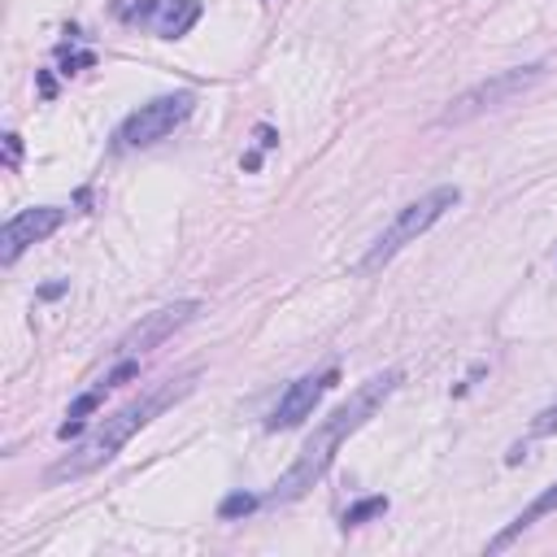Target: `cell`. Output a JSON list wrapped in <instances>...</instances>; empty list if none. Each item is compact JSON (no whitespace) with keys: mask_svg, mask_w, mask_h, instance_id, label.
<instances>
[{"mask_svg":"<svg viewBox=\"0 0 557 557\" xmlns=\"http://www.w3.org/2000/svg\"><path fill=\"white\" fill-rule=\"evenodd\" d=\"M196 313H205V305H200V300H174V305H161V309L144 313L135 326H126V331H122V339L113 344V357H139V352H148V348L165 344V339H170L174 331H183Z\"/></svg>","mask_w":557,"mask_h":557,"instance_id":"8992f818","label":"cell"},{"mask_svg":"<svg viewBox=\"0 0 557 557\" xmlns=\"http://www.w3.org/2000/svg\"><path fill=\"white\" fill-rule=\"evenodd\" d=\"M335 383V370H318V374H300L296 383H287V392L278 396V405L265 418V431H287L296 422H305L313 413V405L322 400V392Z\"/></svg>","mask_w":557,"mask_h":557,"instance_id":"ba28073f","label":"cell"},{"mask_svg":"<svg viewBox=\"0 0 557 557\" xmlns=\"http://www.w3.org/2000/svg\"><path fill=\"white\" fill-rule=\"evenodd\" d=\"M453 205H461V187L457 183H440V187H431L426 196H418V200H409V205H400L396 213H392V222L366 244V252L357 257V274H374V270H383L405 244H413L418 235H426Z\"/></svg>","mask_w":557,"mask_h":557,"instance_id":"3957f363","label":"cell"},{"mask_svg":"<svg viewBox=\"0 0 557 557\" xmlns=\"http://www.w3.org/2000/svg\"><path fill=\"white\" fill-rule=\"evenodd\" d=\"M65 222V209L61 205H30L22 213H13L0 231V265H13L30 244L48 239L57 226Z\"/></svg>","mask_w":557,"mask_h":557,"instance_id":"52a82bcc","label":"cell"},{"mask_svg":"<svg viewBox=\"0 0 557 557\" xmlns=\"http://www.w3.org/2000/svg\"><path fill=\"white\" fill-rule=\"evenodd\" d=\"M544 74H548V61H531V65H513V70H496V74L479 78L474 87H466L461 96L448 100V109L440 113V126H461V122H470V117H479L487 109H500L513 96L531 91Z\"/></svg>","mask_w":557,"mask_h":557,"instance_id":"277c9868","label":"cell"},{"mask_svg":"<svg viewBox=\"0 0 557 557\" xmlns=\"http://www.w3.org/2000/svg\"><path fill=\"white\" fill-rule=\"evenodd\" d=\"M374 513H387V496H366V500H357L352 509H344V531L348 527H357V522H366V518H374Z\"/></svg>","mask_w":557,"mask_h":557,"instance_id":"8fae6325","label":"cell"},{"mask_svg":"<svg viewBox=\"0 0 557 557\" xmlns=\"http://www.w3.org/2000/svg\"><path fill=\"white\" fill-rule=\"evenodd\" d=\"M126 22H148L161 39H183L200 22V0H144L135 9H122Z\"/></svg>","mask_w":557,"mask_h":557,"instance_id":"9c48e42d","label":"cell"},{"mask_svg":"<svg viewBox=\"0 0 557 557\" xmlns=\"http://www.w3.org/2000/svg\"><path fill=\"white\" fill-rule=\"evenodd\" d=\"M17 157H22V139L9 131V135H4V165L13 170V165H17Z\"/></svg>","mask_w":557,"mask_h":557,"instance_id":"5bb4252c","label":"cell"},{"mask_svg":"<svg viewBox=\"0 0 557 557\" xmlns=\"http://www.w3.org/2000/svg\"><path fill=\"white\" fill-rule=\"evenodd\" d=\"M400 370H383V374H370L331 418H322V426H313V435L300 444V453H296V461H292V470L287 474H278V483L265 492V500L270 505H287V500H296V496H305L326 470H331V461H335V453H339V444L352 435V431H361L374 413H379V405L400 387Z\"/></svg>","mask_w":557,"mask_h":557,"instance_id":"6da1fadb","label":"cell"},{"mask_svg":"<svg viewBox=\"0 0 557 557\" xmlns=\"http://www.w3.org/2000/svg\"><path fill=\"white\" fill-rule=\"evenodd\" d=\"M187 392H191V374H178V379H170V383H152V387L139 392L135 400H126L122 409H113L109 418H100L61 461H52V466L44 470V483L83 479V474L109 466V461L131 444V435H139L152 418H161V413H165L174 400H183Z\"/></svg>","mask_w":557,"mask_h":557,"instance_id":"7a4b0ae2","label":"cell"},{"mask_svg":"<svg viewBox=\"0 0 557 557\" xmlns=\"http://www.w3.org/2000/svg\"><path fill=\"white\" fill-rule=\"evenodd\" d=\"M544 513H557V483H553L548 492H540V496H535V500H531V505H527V509H522V513H518V518H513V522H509V527H505L496 540H487V553L509 548V544H513V540H518L527 527H535Z\"/></svg>","mask_w":557,"mask_h":557,"instance_id":"30bf717a","label":"cell"},{"mask_svg":"<svg viewBox=\"0 0 557 557\" xmlns=\"http://www.w3.org/2000/svg\"><path fill=\"white\" fill-rule=\"evenodd\" d=\"M261 500H265V496H244V492H235V496H226V500L218 505V513H222V518H239V513H252Z\"/></svg>","mask_w":557,"mask_h":557,"instance_id":"7c38bea8","label":"cell"},{"mask_svg":"<svg viewBox=\"0 0 557 557\" xmlns=\"http://www.w3.org/2000/svg\"><path fill=\"white\" fill-rule=\"evenodd\" d=\"M196 109V91H170V96H157L148 104H139L122 126H117V144L122 148H148V144H161L165 135H174Z\"/></svg>","mask_w":557,"mask_h":557,"instance_id":"5b68a950","label":"cell"},{"mask_svg":"<svg viewBox=\"0 0 557 557\" xmlns=\"http://www.w3.org/2000/svg\"><path fill=\"white\" fill-rule=\"evenodd\" d=\"M531 440H544V435H557V405H548L544 413H535L531 418V431H527Z\"/></svg>","mask_w":557,"mask_h":557,"instance_id":"4fadbf2b","label":"cell"}]
</instances>
